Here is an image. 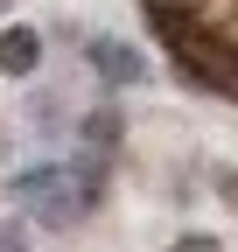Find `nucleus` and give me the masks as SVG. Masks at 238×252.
I'll use <instances>...</instances> for the list:
<instances>
[{
	"label": "nucleus",
	"instance_id": "1",
	"mask_svg": "<svg viewBox=\"0 0 238 252\" xmlns=\"http://www.w3.org/2000/svg\"><path fill=\"white\" fill-rule=\"evenodd\" d=\"M77 49H84V63H91V77H98L105 91H133V84L154 77V70H147V56H140L126 35H84Z\"/></svg>",
	"mask_w": 238,
	"mask_h": 252
},
{
	"label": "nucleus",
	"instance_id": "2",
	"mask_svg": "<svg viewBox=\"0 0 238 252\" xmlns=\"http://www.w3.org/2000/svg\"><path fill=\"white\" fill-rule=\"evenodd\" d=\"M42 49H49V28L7 21V28H0V77H35L42 70Z\"/></svg>",
	"mask_w": 238,
	"mask_h": 252
},
{
	"label": "nucleus",
	"instance_id": "3",
	"mask_svg": "<svg viewBox=\"0 0 238 252\" xmlns=\"http://www.w3.org/2000/svg\"><path fill=\"white\" fill-rule=\"evenodd\" d=\"M70 133H77V147H91V154H119V147H126V112L105 98V105H91L84 119H70Z\"/></svg>",
	"mask_w": 238,
	"mask_h": 252
},
{
	"label": "nucleus",
	"instance_id": "4",
	"mask_svg": "<svg viewBox=\"0 0 238 252\" xmlns=\"http://www.w3.org/2000/svg\"><path fill=\"white\" fill-rule=\"evenodd\" d=\"M56 175H63V161H28V168H14V175H7V203H14V210H35L49 189H56Z\"/></svg>",
	"mask_w": 238,
	"mask_h": 252
},
{
	"label": "nucleus",
	"instance_id": "5",
	"mask_svg": "<svg viewBox=\"0 0 238 252\" xmlns=\"http://www.w3.org/2000/svg\"><path fill=\"white\" fill-rule=\"evenodd\" d=\"M28 126H35V140H56L63 133V98H56V91H35V105H28Z\"/></svg>",
	"mask_w": 238,
	"mask_h": 252
},
{
	"label": "nucleus",
	"instance_id": "6",
	"mask_svg": "<svg viewBox=\"0 0 238 252\" xmlns=\"http://www.w3.org/2000/svg\"><path fill=\"white\" fill-rule=\"evenodd\" d=\"M28 238H35L28 231V210H14L7 224H0V252H28Z\"/></svg>",
	"mask_w": 238,
	"mask_h": 252
},
{
	"label": "nucleus",
	"instance_id": "7",
	"mask_svg": "<svg viewBox=\"0 0 238 252\" xmlns=\"http://www.w3.org/2000/svg\"><path fill=\"white\" fill-rule=\"evenodd\" d=\"M168 252H224V245H217L210 231H182V238H175V245H168Z\"/></svg>",
	"mask_w": 238,
	"mask_h": 252
},
{
	"label": "nucleus",
	"instance_id": "8",
	"mask_svg": "<svg viewBox=\"0 0 238 252\" xmlns=\"http://www.w3.org/2000/svg\"><path fill=\"white\" fill-rule=\"evenodd\" d=\"M217 203L238 210V168H217Z\"/></svg>",
	"mask_w": 238,
	"mask_h": 252
},
{
	"label": "nucleus",
	"instance_id": "9",
	"mask_svg": "<svg viewBox=\"0 0 238 252\" xmlns=\"http://www.w3.org/2000/svg\"><path fill=\"white\" fill-rule=\"evenodd\" d=\"M7 7H14V0H0V14H7Z\"/></svg>",
	"mask_w": 238,
	"mask_h": 252
}]
</instances>
